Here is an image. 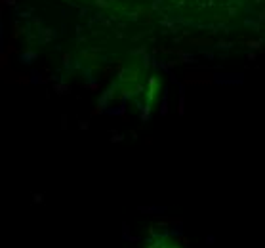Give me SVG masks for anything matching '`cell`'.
I'll list each match as a JSON object with an SVG mask.
<instances>
[{
  "label": "cell",
  "instance_id": "6da1fadb",
  "mask_svg": "<svg viewBox=\"0 0 265 248\" xmlns=\"http://www.w3.org/2000/svg\"><path fill=\"white\" fill-rule=\"evenodd\" d=\"M151 248H178V246H168V244H155V246H151Z\"/></svg>",
  "mask_w": 265,
  "mask_h": 248
}]
</instances>
